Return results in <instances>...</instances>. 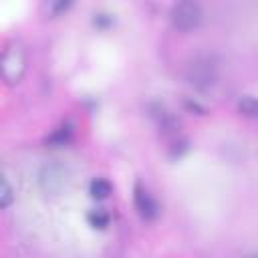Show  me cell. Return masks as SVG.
Masks as SVG:
<instances>
[{"label":"cell","instance_id":"6","mask_svg":"<svg viewBox=\"0 0 258 258\" xmlns=\"http://www.w3.org/2000/svg\"><path fill=\"white\" fill-rule=\"evenodd\" d=\"M149 111H151L149 115L157 121V125H159L163 131H171V129L175 127V123H177V121H175V117H173V115H171V113H169L161 103H153V105L149 107Z\"/></svg>","mask_w":258,"mask_h":258},{"label":"cell","instance_id":"7","mask_svg":"<svg viewBox=\"0 0 258 258\" xmlns=\"http://www.w3.org/2000/svg\"><path fill=\"white\" fill-rule=\"evenodd\" d=\"M111 191H113L111 181H109V179H103V177L93 179L91 185H89V194H91L93 200H107Z\"/></svg>","mask_w":258,"mask_h":258},{"label":"cell","instance_id":"12","mask_svg":"<svg viewBox=\"0 0 258 258\" xmlns=\"http://www.w3.org/2000/svg\"><path fill=\"white\" fill-rule=\"evenodd\" d=\"M69 6H71V2H67V0H48V2L42 4V10H44L48 16H56V14L64 12Z\"/></svg>","mask_w":258,"mask_h":258},{"label":"cell","instance_id":"11","mask_svg":"<svg viewBox=\"0 0 258 258\" xmlns=\"http://www.w3.org/2000/svg\"><path fill=\"white\" fill-rule=\"evenodd\" d=\"M12 202H14V189H12V185L8 183V179L2 177V183H0V208L6 210Z\"/></svg>","mask_w":258,"mask_h":258},{"label":"cell","instance_id":"8","mask_svg":"<svg viewBox=\"0 0 258 258\" xmlns=\"http://www.w3.org/2000/svg\"><path fill=\"white\" fill-rule=\"evenodd\" d=\"M73 139V129L69 125H62L58 129H54L48 137H46V145H52V147H60V145H67L69 141Z\"/></svg>","mask_w":258,"mask_h":258},{"label":"cell","instance_id":"3","mask_svg":"<svg viewBox=\"0 0 258 258\" xmlns=\"http://www.w3.org/2000/svg\"><path fill=\"white\" fill-rule=\"evenodd\" d=\"M26 69V58L20 46L16 44H8L2 50V58H0V71H2V79L6 83H18L24 75Z\"/></svg>","mask_w":258,"mask_h":258},{"label":"cell","instance_id":"14","mask_svg":"<svg viewBox=\"0 0 258 258\" xmlns=\"http://www.w3.org/2000/svg\"><path fill=\"white\" fill-rule=\"evenodd\" d=\"M246 258H258V252H252V254H248Z\"/></svg>","mask_w":258,"mask_h":258},{"label":"cell","instance_id":"2","mask_svg":"<svg viewBox=\"0 0 258 258\" xmlns=\"http://www.w3.org/2000/svg\"><path fill=\"white\" fill-rule=\"evenodd\" d=\"M71 171L69 167H64L58 161H48L42 165L40 173H38V183L46 194H62L69 185H71Z\"/></svg>","mask_w":258,"mask_h":258},{"label":"cell","instance_id":"9","mask_svg":"<svg viewBox=\"0 0 258 258\" xmlns=\"http://www.w3.org/2000/svg\"><path fill=\"white\" fill-rule=\"evenodd\" d=\"M238 111L246 117H258V99L256 97H244L238 103Z\"/></svg>","mask_w":258,"mask_h":258},{"label":"cell","instance_id":"10","mask_svg":"<svg viewBox=\"0 0 258 258\" xmlns=\"http://www.w3.org/2000/svg\"><path fill=\"white\" fill-rule=\"evenodd\" d=\"M87 220H89V224L93 226V228H107L109 226V214L105 212V210H91L89 214H87Z\"/></svg>","mask_w":258,"mask_h":258},{"label":"cell","instance_id":"13","mask_svg":"<svg viewBox=\"0 0 258 258\" xmlns=\"http://www.w3.org/2000/svg\"><path fill=\"white\" fill-rule=\"evenodd\" d=\"M113 22H115V18H113V14H109V12H95V14H93V24H95L97 28H101V30L109 28Z\"/></svg>","mask_w":258,"mask_h":258},{"label":"cell","instance_id":"4","mask_svg":"<svg viewBox=\"0 0 258 258\" xmlns=\"http://www.w3.org/2000/svg\"><path fill=\"white\" fill-rule=\"evenodd\" d=\"M202 18H204V10L198 2H177L173 8H171V24L177 28V30H194L202 24Z\"/></svg>","mask_w":258,"mask_h":258},{"label":"cell","instance_id":"1","mask_svg":"<svg viewBox=\"0 0 258 258\" xmlns=\"http://www.w3.org/2000/svg\"><path fill=\"white\" fill-rule=\"evenodd\" d=\"M218 79V62L210 54L194 56L185 67V81L196 89H210Z\"/></svg>","mask_w":258,"mask_h":258},{"label":"cell","instance_id":"5","mask_svg":"<svg viewBox=\"0 0 258 258\" xmlns=\"http://www.w3.org/2000/svg\"><path fill=\"white\" fill-rule=\"evenodd\" d=\"M133 202H135V208H137V214L145 220V222H151L159 216V206L155 202V198L149 194L147 187H143L141 183H135V189H133Z\"/></svg>","mask_w":258,"mask_h":258}]
</instances>
